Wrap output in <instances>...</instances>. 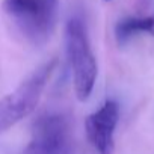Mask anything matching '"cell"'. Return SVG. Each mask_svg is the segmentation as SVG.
<instances>
[{
  "label": "cell",
  "mask_w": 154,
  "mask_h": 154,
  "mask_svg": "<svg viewBox=\"0 0 154 154\" xmlns=\"http://www.w3.org/2000/svg\"><path fill=\"white\" fill-rule=\"evenodd\" d=\"M56 65L57 59L54 57L44 62L20 86L0 98V133L9 130L36 109Z\"/></svg>",
  "instance_id": "cell-1"
},
{
  "label": "cell",
  "mask_w": 154,
  "mask_h": 154,
  "mask_svg": "<svg viewBox=\"0 0 154 154\" xmlns=\"http://www.w3.org/2000/svg\"><path fill=\"white\" fill-rule=\"evenodd\" d=\"M65 45L68 63L72 72L74 92L79 101H86L94 91L98 71L86 27L80 18H71L66 23Z\"/></svg>",
  "instance_id": "cell-2"
},
{
  "label": "cell",
  "mask_w": 154,
  "mask_h": 154,
  "mask_svg": "<svg viewBox=\"0 0 154 154\" xmlns=\"http://www.w3.org/2000/svg\"><path fill=\"white\" fill-rule=\"evenodd\" d=\"M3 11L33 44H44L56 24L57 0H5Z\"/></svg>",
  "instance_id": "cell-3"
},
{
  "label": "cell",
  "mask_w": 154,
  "mask_h": 154,
  "mask_svg": "<svg viewBox=\"0 0 154 154\" xmlns=\"http://www.w3.org/2000/svg\"><path fill=\"white\" fill-rule=\"evenodd\" d=\"M71 151L72 131L65 115L47 113L35 121L24 154H71Z\"/></svg>",
  "instance_id": "cell-4"
},
{
  "label": "cell",
  "mask_w": 154,
  "mask_h": 154,
  "mask_svg": "<svg viewBox=\"0 0 154 154\" xmlns=\"http://www.w3.org/2000/svg\"><path fill=\"white\" fill-rule=\"evenodd\" d=\"M119 121V106L113 100L104 101L85 121L88 140L97 154H112L115 149V130Z\"/></svg>",
  "instance_id": "cell-5"
},
{
  "label": "cell",
  "mask_w": 154,
  "mask_h": 154,
  "mask_svg": "<svg viewBox=\"0 0 154 154\" xmlns=\"http://www.w3.org/2000/svg\"><path fill=\"white\" fill-rule=\"evenodd\" d=\"M148 33L154 36V15L148 17H125L115 26V38L119 45L127 44L131 38Z\"/></svg>",
  "instance_id": "cell-6"
},
{
  "label": "cell",
  "mask_w": 154,
  "mask_h": 154,
  "mask_svg": "<svg viewBox=\"0 0 154 154\" xmlns=\"http://www.w3.org/2000/svg\"><path fill=\"white\" fill-rule=\"evenodd\" d=\"M106 2H109V0H106Z\"/></svg>",
  "instance_id": "cell-7"
}]
</instances>
